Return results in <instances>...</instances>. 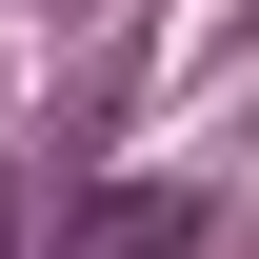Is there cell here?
Segmentation results:
<instances>
[{
  "instance_id": "1",
  "label": "cell",
  "mask_w": 259,
  "mask_h": 259,
  "mask_svg": "<svg viewBox=\"0 0 259 259\" xmlns=\"http://www.w3.org/2000/svg\"><path fill=\"white\" fill-rule=\"evenodd\" d=\"M60 259H199V180H120V199H80Z\"/></svg>"
},
{
  "instance_id": "2",
  "label": "cell",
  "mask_w": 259,
  "mask_h": 259,
  "mask_svg": "<svg viewBox=\"0 0 259 259\" xmlns=\"http://www.w3.org/2000/svg\"><path fill=\"white\" fill-rule=\"evenodd\" d=\"M0 259H20V180H0Z\"/></svg>"
}]
</instances>
